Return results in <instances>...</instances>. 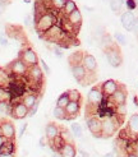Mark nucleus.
Here are the masks:
<instances>
[{"label":"nucleus","mask_w":138,"mask_h":157,"mask_svg":"<svg viewBox=\"0 0 138 157\" xmlns=\"http://www.w3.org/2000/svg\"><path fill=\"white\" fill-rule=\"evenodd\" d=\"M0 157H15L14 153H0Z\"/></svg>","instance_id":"nucleus-51"},{"label":"nucleus","mask_w":138,"mask_h":157,"mask_svg":"<svg viewBox=\"0 0 138 157\" xmlns=\"http://www.w3.org/2000/svg\"><path fill=\"white\" fill-rule=\"evenodd\" d=\"M60 132H61V129L58 127V125L55 123L50 121V123L46 124V127H45V137L48 138L49 142H50V140H52L54 138L60 136Z\"/></svg>","instance_id":"nucleus-20"},{"label":"nucleus","mask_w":138,"mask_h":157,"mask_svg":"<svg viewBox=\"0 0 138 157\" xmlns=\"http://www.w3.org/2000/svg\"><path fill=\"white\" fill-rule=\"evenodd\" d=\"M40 67L42 68V70H44V73L45 74H50V72H51V69L49 68V65L48 64H46V61L45 60H40Z\"/></svg>","instance_id":"nucleus-40"},{"label":"nucleus","mask_w":138,"mask_h":157,"mask_svg":"<svg viewBox=\"0 0 138 157\" xmlns=\"http://www.w3.org/2000/svg\"><path fill=\"white\" fill-rule=\"evenodd\" d=\"M46 143H49V139L46 138V137L41 138V140H40V147H45V146H46Z\"/></svg>","instance_id":"nucleus-46"},{"label":"nucleus","mask_w":138,"mask_h":157,"mask_svg":"<svg viewBox=\"0 0 138 157\" xmlns=\"http://www.w3.org/2000/svg\"><path fill=\"white\" fill-rule=\"evenodd\" d=\"M19 58L23 60V63H25L28 68L33 67V65H38V63H40V59H38L37 52L31 48V46H26V48H23L21 50Z\"/></svg>","instance_id":"nucleus-9"},{"label":"nucleus","mask_w":138,"mask_h":157,"mask_svg":"<svg viewBox=\"0 0 138 157\" xmlns=\"http://www.w3.org/2000/svg\"><path fill=\"white\" fill-rule=\"evenodd\" d=\"M75 157H79V156H75Z\"/></svg>","instance_id":"nucleus-61"},{"label":"nucleus","mask_w":138,"mask_h":157,"mask_svg":"<svg viewBox=\"0 0 138 157\" xmlns=\"http://www.w3.org/2000/svg\"><path fill=\"white\" fill-rule=\"evenodd\" d=\"M38 106H40V102H37L35 106H32L29 110H28V116L31 117V116H33L36 113H37V110H38Z\"/></svg>","instance_id":"nucleus-42"},{"label":"nucleus","mask_w":138,"mask_h":157,"mask_svg":"<svg viewBox=\"0 0 138 157\" xmlns=\"http://www.w3.org/2000/svg\"><path fill=\"white\" fill-rule=\"evenodd\" d=\"M2 13H3V12H0V15H2Z\"/></svg>","instance_id":"nucleus-60"},{"label":"nucleus","mask_w":138,"mask_h":157,"mask_svg":"<svg viewBox=\"0 0 138 157\" xmlns=\"http://www.w3.org/2000/svg\"><path fill=\"white\" fill-rule=\"evenodd\" d=\"M4 142H5V138H4L2 134H0V147H2V144H3Z\"/></svg>","instance_id":"nucleus-53"},{"label":"nucleus","mask_w":138,"mask_h":157,"mask_svg":"<svg viewBox=\"0 0 138 157\" xmlns=\"http://www.w3.org/2000/svg\"><path fill=\"white\" fill-rule=\"evenodd\" d=\"M79 157H90V153L84 150H79Z\"/></svg>","instance_id":"nucleus-47"},{"label":"nucleus","mask_w":138,"mask_h":157,"mask_svg":"<svg viewBox=\"0 0 138 157\" xmlns=\"http://www.w3.org/2000/svg\"><path fill=\"white\" fill-rule=\"evenodd\" d=\"M75 9H78V6H77V3L74 2V0H67L65 2V5L63 8V10H61V15H64V17H67V15H69L71 13H73Z\"/></svg>","instance_id":"nucleus-27"},{"label":"nucleus","mask_w":138,"mask_h":157,"mask_svg":"<svg viewBox=\"0 0 138 157\" xmlns=\"http://www.w3.org/2000/svg\"><path fill=\"white\" fill-rule=\"evenodd\" d=\"M12 81V75L6 68L0 67V87H8Z\"/></svg>","instance_id":"nucleus-23"},{"label":"nucleus","mask_w":138,"mask_h":157,"mask_svg":"<svg viewBox=\"0 0 138 157\" xmlns=\"http://www.w3.org/2000/svg\"><path fill=\"white\" fill-rule=\"evenodd\" d=\"M71 72L74 77V79L81 83L82 86H87L91 82L96 81V73H90L86 70L82 64H77V65H72L71 67Z\"/></svg>","instance_id":"nucleus-3"},{"label":"nucleus","mask_w":138,"mask_h":157,"mask_svg":"<svg viewBox=\"0 0 138 157\" xmlns=\"http://www.w3.org/2000/svg\"><path fill=\"white\" fill-rule=\"evenodd\" d=\"M52 116L55 117L56 120H67L65 109L59 107V106H55V107H54V110H52Z\"/></svg>","instance_id":"nucleus-30"},{"label":"nucleus","mask_w":138,"mask_h":157,"mask_svg":"<svg viewBox=\"0 0 138 157\" xmlns=\"http://www.w3.org/2000/svg\"><path fill=\"white\" fill-rule=\"evenodd\" d=\"M127 157H137L134 153H127Z\"/></svg>","instance_id":"nucleus-56"},{"label":"nucleus","mask_w":138,"mask_h":157,"mask_svg":"<svg viewBox=\"0 0 138 157\" xmlns=\"http://www.w3.org/2000/svg\"><path fill=\"white\" fill-rule=\"evenodd\" d=\"M133 31H134V33L138 36V17H137V21H136V26H134V29H133Z\"/></svg>","instance_id":"nucleus-52"},{"label":"nucleus","mask_w":138,"mask_h":157,"mask_svg":"<svg viewBox=\"0 0 138 157\" xmlns=\"http://www.w3.org/2000/svg\"><path fill=\"white\" fill-rule=\"evenodd\" d=\"M14 152H15L14 139H5V142L0 147V153H14Z\"/></svg>","instance_id":"nucleus-25"},{"label":"nucleus","mask_w":138,"mask_h":157,"mask_svg":"<svg viewBox=\"0 0 138 157\" xmlns=\"http://www.w3.org/2000/svg\"><path fill=\"white\" fill-rule=\"evenodd\" d=\"M5 33L8 37H12L14 40H21V38H25V33H23V29L19 26L15 25H6L5 27Z\"/></svg>","instance_id":"nucleus-19"},{"label":"nucleus","mask_w":138,"mask_h":157,"mask_svg":"<svg viewBox=\"0 0 138 157\" xmlns=\"http://www.w3.org/2000/svg\"><path fill=\"white\" fill-rule=\"evenodd\" d=\"M127 97H128V92H127V88L124 87L123 84H120V87L117 90V92L114 93L111 97H109L113 104L115 106H119V105H125L127 102Z\"/></svg>","instance_id":"nucleus-16"},{"label":"nucleus","mask_w":138,"mask_h":157,"mask_svg":"<svg viewBox=\"0 0 138 157\" xmlns=\"http://www.w3.org/2000/svg\"><path fill=\"white\" fill-rule=\"evenodd\" d=\"M81 111V102L77 101H69V104L65 107V113H67V120H73L78 116Z\"/></svg>","instance_id":"nucleus-18"},{"label":"nucleus","mask_w":138,"mask_h":157,"mask_svg":"<svg viewBox=\"0 0 138 157\" xmlns=\"http://www.w3.org/2000/svg\"><path fill=\"white\" fill-rule=\"evenodd\" d=\"M25 25H26L27 27H31V26H32V21H31V17H29V15H26V17H25Z\"/></svg>","instance_id":"nucleus-44"},{"label":"nucleus","mask_w":138,"mask_h":157,"mask_svg":"<svg viewBox=\"0 0 138 157\" xmlns=\"http://www.w3.org/2000/svg\"><path fill=\"white\" fill-rule=\"evenodd\" d=\"M38 2L42 3L46 8H48V9H50V10H51V2H52V0H38Z\"/></svg>","instance_id":"nucleus-43"},{"label":"nucleus","mask_w":138,"mask_h":157,"mask_svg":"<svg viewBox=\"0 0 138 157\" xmlns=\"http://www.w3.org/2000/svg\"><path fill=\"white\" fill-rule=\"evenodd\" d=\"M65 18H67V22L72 26V28H73L74 32H75V33L78 32L79 28H81V26H82V21H83L81 10H79V9H75L73 13H71L69 15H67Z\"/></svg>","instance_id":"nucleus-15"},{"label":"nucleus","mask_w":138,"mask_h":157,"mask_svg":"<svg viewBox=\"0 0 138 157\" xmlns=\"http://www.w3.org/2000/svg\"><path fill=\"white\" fill-rule=\"evenodd\" d=\"M98 42H100V48H101L104 51L107 50V49H110L111 46H114L115 44H117V42H114V38L109 33H105L101 38H100Z\"/></svg>","instance_id":"nucleus-24"},{"label":"nucleus","mask_w":138,"mask_h":157,"mask_svg":"<svg viewBox=\"0 0 138 157\" xmlns=\"http://www.w3.org/2000/svg\"><path fill=\"white\" fill-rule=\"evenodd\" d=\"M6 6H8V4H5V3H3V2H0V12H4Z\"/></svg>","instance_id":"nucleus-48"},{"label":"nucleus","mask_w":138,"mask_h":157,"mask_svg":"<svg viewBox=\"0 0 138 157\" xmlns=\"http://www.w3.org/2000/svg\"><path fill=\"white\" fill-rule=\"evenodd\" d=\"M109 4H110V9L115 14H120L123 10V6H124L123 0H109Z\"/></svg>","instance_id":"nucleus-29"},{"label":"nucleus","mask_w":138,"mask_h":157,"mask_svg":"<svg viewBox=\"0 0 138 157\" xmlns=\"http://www.w3.org/2000/svg\"><path fill=\"white\" fill-rule=\"evenodd\" d=\"M71 132L73 133V136L77 137V138H82V137H83V128H82V125L78 124V123L72 124Z\"/></svg>","instance_id":"nucleus-32"},{"label":"nucleus","mask_w":138,"mask_h":157,"mask_svg":"<svg viewBox=\"0 0 138 157\" xmlns=\"http://www.w3.org/2000/svg\"><path fill=\"white\" fill-rule=\"evenodd\" d=\"M120 120L117 116H105L102 117V138H110L118 132Z\"/></svg>","instance_id":"nucleus-4"},{"label":"nucleus","mask_w":138,"mask_h":157,"mask_svg":"<svg viewBox=\"0 0 138 157\" xmlns=\"http://www.w3.org/2000/svg\"><path fill=\"white\" fill-rule=\"evenodd\" d=\"M22 102L25 104L28 109H31L37 102H40V97L37 96V92H26L25 96L22 97Z\"/></svg>","instance_id":"nucleus-21"},{"label":"nucleus","mask_w":138,"mask_h":157,"mask_svg":"<svg viewBox=\"0 0 138 157\" xmlns=\"http://www.w3.org/2000/svg\"><path fill=\"white\" fill-rule=\"evenodd\" d=\"M117 157H127V156H123V155H118Z\"/></svg>","instance_id":"nucleus-57"},{"label":"nucleus","mask_w":138,"mask_h":157,"mask_svg":"<svg viewBox=\"0 0 138 157\" xmlns=\"http://www.w3.org/2000/svg\"><path fill=\"white\" fill-rule=\"evenodd\" d=\"M48 49H51V51L54 52L56 58H63V49H61L60 45H56V44H52V46H48Z\"/></svg>","instance_id":"nucleus-37"},{"label":"nucleus","mask_w":138,"mask_h":157,"mask_svg":"<svg viewBox=\"0 0 138 157\" xmlns=\"http://www.w3.org/2000/svg\"><path fill=\"white\" fill-rule=\"evenodd\" d=\"M12 111H10V116L13 119H17V120H21V119H25V117L28 116V107L21 101H17V102H12Z\"/></svg>","instance_id":"nucleus-10"},{"label":"nucleus","mask_w":138,"mask_h":157,"mask_svg":"<svg viewBox=\"0 0 138 157\" xmlns=\"http://www.w3.org/2000/svg\"><path fill=\"white\" fill-rule=\"evenodd\" d=\"M105 52V58L109 63V65L113 68H119L123 64V56H121V51L119 49V45L115 44L111 46L110 49H107L104 51Z\"/></svg>","instance_id":"nucleus-6"},{"label":"nucleus","mask_w":138,"mask_h":157,"mask_svg":"<svg viewBox=\"0 0 138 157\" xmlns=\"http://www.w3.org/2000/svg\"><path fill=\"white\" fill-rule=\"evenodd\" d=\"M100 87H101V91L104 93V96L105 97H111L115 92H117V90L120 87V83L118 81H115V79H107L105 81L104 83L100 84Z\"/></svg>","instance_id":"nucleus-14"},{"label":"nucleus","mask_w":138,"mask_h":157,"mask_svg":"<svg viewBox=\"0 0 138 157\" xmlns=\"http://www.w3.org/2000/svg\"><path fill=\"white\" fill-rule=\"evenodd\" d=\"M118 155H117V152L115 151H113V152H109V153H106L105 155V157H117Z\"/></svg>","instance_id":"nucleus-49"},{"label":"nucleus","mask_w":138,"mask_h":157,"mask_svg":"<svg viewBox=\"0 0 138 157\" xmlns=\"http://www.w3.org/2000/svg\"><path fill=\"white\" fill-rule=\"evenodd\" d=\"M52 157H61V155H60L59 152H54V153H52Z\"/></svg>","instance_id":"nucleus-55"},{"label":"nucleus","mask_w":138,"mask_h":157,"mask_svg":"<svg viewBox=\"0 0 138 157\" xmlns=\"http://www.w3.org/2000/svg\"><path fill=\"white\" fill-rule=\"evenodd\" d=\"M69 101H71V100H69L68 92H64L63 95H60V96L58 97V100H56V106L65 109V107H67V105L69 104Z\"/></svg>","instance_id":"nucleus-31"},{"label":"nucleus","mask_w":138,"mask_h":157,"mask_svg":"<svg viewBox=\"0 0 138 157\" xmlns=\"http://www.w3.org/2000/svg\"><path fill=\"white\" fill-rule=\"evenodd\" d=\"M65 2L67 0H52L51 2V10L61 13V10H63V8L65 5Z\"/></svg>","instance_id":"nucleus-33"},{"label":"nucleus","mask_w":138,"mask_h":157,"mask_svg":"<svg viewBox=\"0 0 138 157\" xmlns=\"http://www.w3.org/2000/svg\"><path fill=\"white\" fill-rule=\"evenodd\" d=\"M8 72L10 73L12 78H22L26 77L28 73V67L23 63V60L21 58L14 59L9 65H8Z\"/></svg>","instance_id":"nucleus-7"},{"label":"nucleus","mask_w":138,"mask_h":157,"mask_svg":"<svg viewBox=\"0 0 138 157\" xmlns=\"http://www.w3.org/2000/svg\"><path fill=\"white\" fill-rule=\"evenodd\" d=\"M114 38H115V42H117L118 45H121V46L127 45V37L123 35L121 32H115Z\"/></svg>","instance_id":"nucleus-38"},{"label":"nucleus","mask_w":138,"mask_h":157,"mask_svg":"<svg viewBox=\"0 0 138 157\" xmlns=\"http://www.w3.org/2000/svg\"><path fill=\"white\" fill-rule=\"evenodd\" d=\"M0 134L5 139H15V127L10 120L2 119L0 121Z\"/></svg>","instance_id":"nucleus-12"},{"label":"nucleus","mask_w":138,"mask_h":157,"mask_svg":"<svg viewBox=\"0 0 138 157\" xmlns=\"http://www.w3.org/2000/svg\"><path fill=\"white\" fill-rule=\"evenodd\" d=\"M23 2H25V3H29V2H31V0H23Z\"/></svg>","instance_id":"nucleus-58"},{"label":"nucleus","mask_w":138,"mask_h":157,"mask_svg":"<svg viewBox=\"0 0 138 157\" xmlns=\"http://www.w3.org/2000/svg\"><path fill=\"white\" fill-rule=\"evenodd\" d=\"M12 101H2L0 102V113L2 114H9L12 111Z\"/></svg>","instance_id":"nucleus-35"},{"label":"nucleus","mask_w":138,"mask_h":157,"mask_svg":"<svg viewBox=\"0 0 138 157\" xmlns=\"http://www.w3.org/2000/svg\"><path fill=\"white\" fill-rule=\"evenodd\" d=\"M82 65L86 68V70L90 73H96L97 72V60H96V58L94 56V55H91L88 52H84Z\"/></svg>","instance_id":"nucleus-17"},{"label":"nucleus","mask_w":138,"mask_h":157,"mask_svg":"<svg viewBox=\"0 0 138 157\" xmlns=\"http://www.w3.org/2000/svg\"><path fill=\"white\" fill-rule=\"evenodd\" d=\"M65 143L67 142L63 139V137H61V136H58L56 138H54L52 140H50V146H51V148L54 150V152H59L61 148L64 147Z\"/></svg>","instance_id":"nucleus-28"},{"label":"nucleus","mask_w":138,"mask_h":157,"mask_svg":"<svg viewBox=\"0 0 138 157\" xmlns=\"http://www.w3.org/2000/svg\"><path fill=\"white\" fill-rule=\"evenodd\" d=\"M61 157H75L77 156V150L74 143H65L64 147L59 151Z\"/></svg>","instance_id":"nucleus-22"},{"label":"nucleus","mask_w":138,"mask_h":157,"mask_svg":"<svg viewBox=\"0 0 138 157\" xmlns=\"http://www.w3.org/2000/svg\"><path fill=\"white\" fill-rule=\"evenodd\" d=\"M60 136L63 137V139L65 140L67 143H73V133L69 132V130H61L60 132Z\"/></svg>","instance_id":"nucleus-39"},{"label":"nucleus","mask_w":138,"mask_h":157,"mask_svg":"<svg viewBox=\"0 0 138 157\" xmlns=\"http://www.w3.org/2000/svg\"><path fill=\"white\" fill-rule=\"evenodd\" d=\"M134 2H136V3H137V4H138V0H134Z\"/></svg>","instance_id":"nucleus-59"},{"label":"nucleus","mask_w":138,"mask_h":157,"mask_svg":"<svg viewBox=\"0 0 138 157\" xmlns=\"http://www.w3.org/2000/svg\"><path fill=\"white\" fill-rule=\"evenodd\" d=\"M26 129H27V124H23V125H22V128H21V130H19V136H18L19 138H21V137H22L23 134H25Z\"/></svg>","instance_id":"nucleus-45"},{"label":"nucleus","mask_w":138,"mask_h":157,"mask_svg":"<svg viewBox=\"0 0 138 157\" xmlns=\"http://www.w3.org/2000/svg\"><path fill=\"white\" fill-rule=\"evenodd\" d=\"M0 2H3V3H5V4H8V5H9V4L13 2V0H0Z\"/></svg>","instance_id":"nucleus-54"},{"label":"nucleus","mask_w":138,"mask_h":157,"mask_svg":"<svg viewBox=\"0 0 138 157\" xmlns=\"http://www.w3.org/2000/svg\"><path fill=\"white\" fill-rule=\"evenodd\" d=\"M136 21H137V17L133 12L130 10H125L124 13H121L120 15V22H121V26L124 27L127 31H133L134 29V26H136Z\"/></svg>","instance_id":"nucleus-13"},{"label":"nucleus","mask_w":138,"mask_h":157,"mask_svg":"<svg viewBox=\"0 0 138 157\" xmlns=\"http://www.w3.org/2000/svg\"><path fill=\"white\" fill-rule=\"evenodd\" d=\"M124 132L127 133V139H138V114H133L129 117Z\"/></svg>","instance_id":"nucleus-11"},{"label":"nucleus","mask_w":138,"mask_h":157,"mask_svg":"<svg viewBox=\"0 0 138 157\" xmlns=\"http://www.w3.org/2000/svg\"><path fill=\"white\" fill-rule=\"evenodd\" d=\"M133 153L138 157V143L137 144H133Z\"/></svg>","instance_id":"nucleus-50"},{"label":"nucleus","mask_w":138,"mask_h":157,"mask_svg":"<svg viewBox=\"0 0 138 157\" xmlns=\"http://www.w3.org/2000/svg\"><path fill=\"white\" fill-rule=\"evenodd\" d=\"M90 133L96 138H102V119L97 115H91L86 119Z\"/></svg>","instance_id":"nucleus-8"},{"label":"nucleus","mask_w":138,"mask_h":157,"mask_svg":"<svg viewBox=\"0 0 138 157\" xmlns=\"http://www.w3.org/2000/svg\"><path fill=\"white\" fill-rule=\"evenodd\" d=\"M56 13L58 12H55V10H48V12H45L44 14H41L37 19L33 21L35 29H36V32L38 33L40 37L45 32H48L54 25H56V22H58V17L55 15Z\"/></svg>","instance_id":"nucleus-1"},{"label":"nucleus","mask_w":138,"mask_h":157,"mask_svg":"<svg viewBox=\"0 0 138 157\" xmlns=\"http://www.w3.org/2000/svg\"><path fill=\"white\" fill-rule=\"evenodd\" d=\"M8 36H6V33H4V32H2L0 33V45L2 46H8Z\"/></svg>","instance_id":"nucleus-41"},{"label":"nucleus","mask_w":138,"mask_h":157,"mask_svg":"<svg viewBox=\"0 0 138 157\" xmlns=\"http://www.w3.org/2000/svg\"><path fill=\"white\" fill-rule=\"evenodd\" d=\"M41 38L46 42H51V44H56V45H60V46H64V42L67 41H71V36L67 31L61 27L60 25H54L48 32H45Z\"/></svg>","instance_id":"nucleus-2"},{"label":"nucleus","mask_w":138,"mask_h":157,"mask_svg":"<svg viewBox=\"0 0 138 157\" xmlns=\"http://www.w3.org/2000/svg\"><path fill=\"white\" fill-rule=\"evenodd\" d=\"M83 51H74L69 55L68 61H69V65H77V64H82V60H83Z\"/></svg>","instance_id":"nucleus-26"},{"label":"nucleus","mask_w":138,"mask_h":157,"mask_svg":"<svg viewBox=\"0 0 138 157\" xmlns=\"http://www.w3.org/2000/svg\"><path fill=\"white\" fill-rule=\"evenodd\" d=\"M2 101H12V93L8 87H0V102Z\"/></svg>","instance_id":"nucleus-34"},{"label":"nucleus","mask_w":138,"mask_h":157,"mask_svg":"<svg viewBox=\"0 0 138 157\" xmlns=\"http://www.w3.org/2000/svg\"><path fill=\"white\" fill-rule=\"evenodd\" d=\"M105 96H104V93L101 91V87H100V84L97 86H94L90 92H88V95H87V109H92V110H95V111H97V107L101 105V102L104 101Z\"/></svg>","instance_id":"nucleus-5"},{"label":"nucleus","mask_w":138,"mask_h":157,"mask_svg":"<svg viewBox=\"0 0 138 157\" xmlns=\"http://www.w3.org/2000/svg\"><path fill=\"white\" fill-rule=\"evenodd\" d=\"M68 92V96L71 101H77V102H81L82 101V95L78 90H71V91H67Z\"/></svg>","instance_id":"nucleus-36"}]
</instances>
